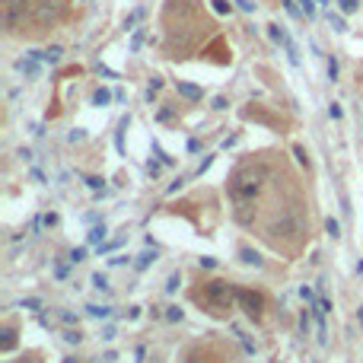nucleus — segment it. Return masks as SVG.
Listing matches in <instances>:
<instances>
[{"label": "nucleus", "instance_id": "obj_1", "mask_svg": "<svg viewBox=\"0 0 363 363\" xmlns=\"http://www.w3.org/2000/svg\"><path fill=\"white\" fill-rule=\"evenodd\" d=\"M204 306H207L210 312H226L229 306H233V287H229L226 281H210L207 287H204Z\"/></svg>", "mask_w": 363, "mask_h": 363}, {"label": "nucleus", "instance_id": "obj_2", "mask_svg": "<svg viewBox=\"0 0 363 363\" xmlns=\"http://www.w3.org/2000/svg\"><path fill=\"white\" fill-rule=\"evenodd\" d=\"M258 188H261V172H255V169H242V172L236 175L233 182V198H252V195H258Z\"/></svg>", "mask_w": 363, "mask_h": 363}, {"label": "nucleus", "instance_id": "obj_3", "mask_svg": "<svg viewBox=\"0 0 363 363\" xmlns=\"http://www.w3.org/2000/svg\"><path fill=\"white\" fill-rule=\"evenodd\" d=\"M236 299L242 302V306H246V312H249L252 319H258V316H261V296H255L252 290H236Z\"/></svg>", "mask_w": 363, "mask_h": 363}, {"label": "nucleus", "instance_id": "obj_4", "mask_svg": "<svg viewBox=\"0 0 363 363\" xmlns=\"http://www.w3.org/2000/svg\"><path fill=\"white\" fill-rule=\"evenodd\" d=\"M26 7H29V0H4V22L7 26H16V19Z\"/></svg>", "mask_w": 363, "mask_h": 363}, {"label": "nucleus", "instance_id": "obj_5", "mask_svg": "<svg viewBox=\"0 0 363 363\" xmlns=\"http://www.w3.org/2000/svg\"><path fill=\"white\" fill-rule=\"evenodd\" d=\"M57 16V0H42L39 7H35V19H39V26H45L48 19Z\"/></svg>", "mask_w": 363, "mask_h": 363}, {"label": "nucleus", "instance_id": "obj_6", "mask_svg": "<svg viewBox=\"0 0 363 363\" xmlns=\"http://www.w3.org/2000/svg\"><path fill=\"white\" fill-rule=\"evenodd\" d=\"M175 89H178V96H185L188 102H201V99H204V89H201V86H195V83L178 80V83H175Z\"/></svg>", "mask_w": 363, "mask_h": 363}, {"label": "nucleus", "instance_id": "obj_7", "mask_svg": "<svg viewBox=\"0 0 363 363\" xmlns=\"http://www.w3.org/2000/svg\"><path fill=\"white\" fill-rule=\"evenodd\" d=\"M268 35H271V39H274L277 45H284V48H287V54H290V60H293V64H296V48L290 45V39H287V32H284V29H277V26H268Z\"/></svg>", "mask_w": 363, "mask_h": 363}, {"label": "nucleus", "instance_id": "obj_8", "mask_svg": "<svg viewBox=\"0 0 363 363\" xmlns=\"http://www.w3.org/2000/svg\"><path fill=\"white\" fill-rule=\"evenodd\" d=\"M328 26H331L335 32H347V26H344V19L338 16V13H328Z\"/></svg>", "mask_w": 363, "mask_h": 363}, {"label": "nucleus", "instance_id": "obj_9", "mask_svg": "<svg viewBox=\"0 0 363 363\" xmlns=\"http://www.w3.org/2000/svg\"><path fill=\"white\" fill-rule=\"evenodd\" d=\"M60 54H64V51H60V45H54V48H48V51H42V57H45V60H51V64H54V60H60Z\"/></svg>", "mask_w": 363, "mask_h": 363}, {"label": "nucleus", "instance_id": "obj_10", "mask_svg": "<svg viewBox=\"0 0 363 363\" xmlns=\"http://www.w3.org/2000/svg\"><path fill=\"white\" fill-rule=\"evenodd\" d=\"M89 316H96V319H108V316H112V309H108V306H89Z\"/></svg>", "mask_w": 363, "mask_h": 363}, {"label": "nucleus", "instance_id": "obj_11", "mask_svg": "<svg viewBox=\"0 0 363 363\" xmlns=\"http://www.w3.org/2000/svg\"><path fill=\"white\" fill-rule=\"evenodd\" d=\"M108 99H112V93H108V89H99V93L93 96V102H96V105H108Z\"/></svg>", "mask_w": 363, "mask_h": 363}, {"label": "nucleus", "instance_id": "obj_12", "mask_svg": "<svg viewBox=\"0 0 363 363\" xmlns=\"http://www.w3.org/2000/svg\"><path fill=\"white\" fill-rule=\"evenodd\" d=\"M150 261H156V252H143V255L137 258V268L143 271V268H147V264H150Z\"/></svg>", "mask_w": 363, "mask_h": 363}, {"label": "nucleus", "instance_id": "obj_13", "mask_svg": "<svg viewBox=\"0 0 363 363\" xmlns=\"http://www.w3.org/2000/svg\"><path fill=\"white\" fill-rule=\"evenodd\" d=\"M299 10L306 16H316V4H312V0H299Z\"/></svg>", "mask_w": 363, "mask_h": 363}, {"label": "nucleus", "instance_id": "obj_14", "mask_svg": "<svg viewBox=\"0 0 363 363\" xmlns=\"http://www.w3.org/2000/svg\"><path fill=\"white\" fill-rule=\"evenodd\" d=\"M80 328H70V331H64V341H70V344H80Z\"/></svg>", "mask_w": 363, "mask_h": 363}, {"label": "nucleus", "instance_id": "obj_15", "mask_svg": "<svg viewBox=\"0 0 363 363\" xmlns=\"http://www.w3.org/2000/svg\"><path fill=\"white\" fill-rule=\"evenodd\" d=\"M325 229L331 233V239H338V236H341V226H338V220H328V223H325Z\"/></svg>", "mask_w": 363, "mask_h": 363}, {"label": "nucleus", "instance_id": "obj_16", "mask_svg": "<svg viewBox=\"0 0 363 363\" xmlns=\"http://www.w3.org/2000/svg\"><path fill=\"white\" fill-rule=\"evenodd\" d=\"M102 239H105V226H96L89 233V242H102Z\"/></svg>", "mask_w": 363, "mask_h": 363}, {"label": "nucleus", "instance_id": "obj_17", "mask_svg": "<svg viewBox=\"0 0 363 363\" xmlns=\"http://www.w3.org/2000/svg\"><path fill=\"white\" fill-rule=\"evenodd\" d=\"M22 309H42V299H35V296L22 299Z\"/></svg>", "mask_w": 363, "mask_h": 363}, {"label": "nucleus", "instance_id": "obj_18", "mask_svg": "<svg viewBox=\"0 0 363 363\" xmlns=\"http://www.w3.org/2000/svg\"><path fill=\"white\" fill-rule=\"evenodd\" d=\"M328 80H331V83L338 80V60H335V57H328Z\"/></svg>", "mask_w": 363, "mask_h": 363}, {"label": "nucleus", "instance_id": "obj_19", "mask_svg": "<svg viewBox=\"0 0 363 363\" xmlns=\"http://www.w3.org/2000/svg\"><path fill=\"white\" fill-rule=\"evenodd\" d=\"M166 319H169V322H178V319H182V309H178V306H169Z\"/></svg>", "mask_w": 363, "mask_h": 363}, {"label": "nucleus", "instance_id": "obj_20", "mask_svg": "<svg viewBox=\"0 0 363 363\" xmlns=\"http://www.w3.org/2000/svg\"><path fill=\"white\" fill-rule=\"evenodd\" d=\"M140 42H143V29H137V32H134V39H131V51H137Z\"/></svg>", "mask_w": 363, "mask_h": 363}, {"label": "nucleus", "instance_id": "obj_21", "mask_svg": "<svg viewBox=\"0 0 363 363\" xmlns=\"http://www.w3.org/2000/svg\"><path fill=\"white\" fill-rule=\"evenodd\" d=\"M338 4H341L344 13H354V10H357V0H338Z\"/></svg>", "mask_w": 363, "mask_h": 363}, {"label": "nucleus", "instance_id": "obj_22", "mask_svg": "<svg viewBox=\"0 0 363 363\" xmlns=\"http://www.w3.org/2000/svg\"><path fill=\"white\" fill-rule=\"evenodd\" d=\"M93 287H99V290H108V281L102 274H93Z\"/></svg>", "mask_w": 363, "mask_h": 363}, {"label": "nucleus", "instance_id": "obj_23", "mask_svg": "<svg viewBox=\"0 0 363 363\" xmlns=\"http://www.w3.org/2000/svg\"><path fill=\"white\" fill-rule=\"evenodd\" d=\"M242 261H249V264H258V255H255V252H249V249H242Z\"/></svg>", "mask_w": 363, "mask_h": 363}, {"label": "nucleus", "instance_id": "obj_24", "mask_svg": "<svg viewBox=\"0 0 363 363\" xmlns=\"http://www.w3.org/2000/svg\"><path fill=\"white\" fill-rule=\"evenodd\" d=\"M83 258H86V249H74V252H70V261H83Z\"/></svg>", "mask_w": 363, "mask_h": 363}, {"label": "nucleus", "instance_id": "obj_25", "mask_svg": "<svg viewBox=\"0 0 363 363\" xmlns=\"http://www.w3.org/2000/svg\"><path fill=\"white\" fill-rule=\"evenodd\" d=\"M214 10H217V13H229V4H226V0H214Z\"/></svg>", "mask_w": 363, "mask_h": 363}, {"label": "nucleus", "instance_id": "obj_26", "mask_svg": "<svg viewBox=\"0 0 363 363\" xmlns=\"http://www.w3.org/2000/svg\"><path fill=\"white\" fill-rule=\"evenodd\" d=\"M328 115H331V118H341V105L331 102V105H328Z\"/></svg>", "mask_w": 363, "mask_h": 363}, {"label": "nucleus", "instance_id": "obj_27", "mask_svg": "<svg viewBox=\"0 0 363 363\" xmlns=\"http://www.w3.org/2000/svg\"><path fill=\"white\" fill-rule=\"evenodd\" d=\"M236 4L246 10V13H252V10H255V4H252V0H236Z\"/></svg>", "mask_w": 363, "mask_h": 363}, {"label": "nucleus", "instance_id": "obj_28", "mask_svg": "<svg viewBox=\"0 0 363 363\" xmlns=\"http://www.w3.org/2000/svg\"><path fill=\"white\" fill-rule=\"evenodd\" d=\"M175 287H178V274H172V277H169V284H166V290H169V293H172Z\"/></svg>", "mask_w": 363, "mask_h": 363}, {"label": "nucleus", "instance_id": "obj_29", "mask_svg": "<svg viewBox=\"0 0 363 363\" xmlns=\"http://www.w3.org/2000/svg\"><path fill=\"white\" fill-rule=\"evenodd\" d=\"M102 338H105V341H112V338H115V328H112V325H108V328H102Z\"/></svg>", "mask_w": 363, "mask_h": 363}, {"label": "nucleus", "instance_id": "obj_30", "mask_svg": "<svg viewBox=\"0 0 363 363\" xmlns=\"http://www.w3.org/2000/svg\"><path fill=\"white\" fill-rule=\"evenodd\" d=\"M360 325H363V306H360Z\"/></svg>", "mask_w": 363, "mask_h": 363}, {"label": "nucleus", "instance_id": "obj_31", "mask_svg": "<svg viewBox=\"0 0 363 363\" xmlns=\"http://www.w3.org/2000/svg\"><path fill=\"white\" fill-rule=\"evenodd\" d=\"M19 363H26V360H19Z\"/></svg>", "mask_w": 363, "mask_h": 363}]
</instances>
